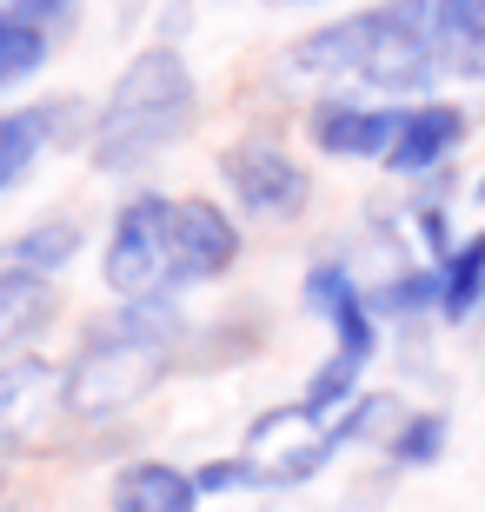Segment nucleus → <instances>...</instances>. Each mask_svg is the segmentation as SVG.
Here are the masks:
<instances>
[{"label":"nucleus","mask_w":485,"mask_h":512,"mask_svg":"<svg viewBox=\"0 0 485 512\" xmlns=\"http://www.w3.org/2000/svg\"><path fill=\"white\" fill-rule=\"evenodd\" d=\"M286 67L299 80H326L353 94L366 87L379 100H426L446 74L439 34H432V0H373L346 20H326L286 47Z\"/></svg>","instance_id":"obj_1"},{"label":"nucleus","mask_w":485,"mask_h":512,"mask_svg":"<svg viewBox=\"0 0 485 512\" xmlns=\"http://www.w3.org/2000/svg\"><path fill=\"white\" fill-rule=\"evenodd\" d=\"M187 320L173 300H120L80 333L67 360V406L74 419H120L173 373Z\"/></svg>","instance_id":"obj_2"},{"label":"nucleus","mask_w":485,"mask_h":512,"mask_svg":"<svg viewBox=\"0 0 485 512\" xmlns=\"http://www.w3.org/2000/svg\"><path fill=\"white\" fill-rule=\"evenodd\" d=\"M193 107H200V87L180 47H147L120 67V80L100 100L87 127V160L100 173H140L193 127Z\"/></svg>","instance_id":"obj_3"},{"label":"nucleus","mask_w":485,"mask_h":512,"mask_svg":"<svg viewBox=\"0 0 485 512\" xmlns=\"http://www.w3.org/2000/svg\"><path fill=\"white\" fill-rule=\"evenodd\" d=\"M100 280L113 300H173V193H133L120 200L100 253Z\"/></svg>","instance_id":"obj_4"},{"label":"nucleus","mask_w":485,"mask_h":512,"mask_svg":"<svg viewBox=\"0 0 485 512\" xmlns=\"http://www.w3.org/2000/svg\"><path fill=\"white\" fill-rule=\"evenodd\" d=\"M246 466H253V479H260V493H293V486H306V479H319L326 466L339 459L333 433H326V419H313L306 406H266L253 426H246L240 439Z\"/></svg>","instance_id":"obj_5"},{"label":"nucleus","mask_w":485,"mask_h":512,"mask_svg":"<svg viewBox=\"0 0 485 512\" xmlns=\"http://www.w3.org/2000/svg\"><path fill=\"white\" fill-rule=\"evenodd\" d=\"M220 187L233 193V207H240L246 220H293V213H306V200H313V173L299 167L280 140L246 133V140H233V147L220 153Z\"/></svg>","instance_id":"obj_6"},{"label":"nucleus","mask_w":485,"mask_h":512,"mask_svg":"<svg viewBox=\"0 0 485 512\" xmlns=\"http://www.w3.org/2000/svg\"><path fill=\"white\" fill-rule=\"evenodd\" d=\"M299 300H306V313H319V320L333 326V353H346L353 366L379 360V313H373V293L353 280V266H339V260L306 266Z\"/></svg>","instance_id":"obj_7"},{"label":"nucleus","mask_w":485,"mask_h":512,"mask_svg":"<svg viewBox=\"0 0 485 512\" xmlns=\"http://www.w3.org/2000/svg\"><path fill=\"white\" fill-rule=\"evenodd\" d=\"M406 100H359V94H326L306 114V133L326 160H386L399 140Z\"/></svg>","instance_id":"obj_8"},{"label":"nucleus","mask_w":485,"mask_h":512,"mask_svg":"<svg viewBox=\"0 0 485 512\" xmlns=\"http://www.w3.org/2000/svg\"><path fill=\"white\" fill-rule=\"evenodd\" d=\"M472 133V114L459 107V100H406V114H399V140H392V153L379 160V167L392 173V180H432V173H446V160L459 147H466Z\"/></svg>","instance_id":"obj_9"},{"label":"nucleus","mask_w":485,"mask_h":512,"mask_svg":"<svg viewBox=\"0 0 485 512\" xmlns=\"http://www.w3.org/2000/svg\"><path fill=\"white\" fill-rule=\"evenodd\" d=\"M54 406H67V366L40 360V353L0 360V459L27 453L40 426L54 419Z\"/></svg>","instance_id":"obj_10"},{"label":"nucleus","mask_w":485,"mask_h":512,"mask_svg":"<svg viewBox=\"0 0 485 512\" xmlns=\"http://www.w3.org/2000/svg\"><path fill=\"white\" fill-rule=\"evenodd\" d=\"M240 260V220L220 200H173V286H213Z\"/></svg>","instance_id":"obj_11"},{"label":"nucleus","mask_w":485,"mask_h":512,"mask_svg":"<svg viewBox=\"0 0 485 512\" xmlns=\"http://www.w3.org/2000/svg\"><path fill=\"white\" fill-rule=\"evenodd\" d=\"M60 313V286L54 273H34V266L0 260V353H20L34 346Z\"/></svg>","instance_id":"obj_12"},{"label":"nucleus","mask_w":485,"mask_h":512,"mask_svg":"<svg viewBox=\"0 0 485 512\" xmlns=\"http://www.w3.org/2000/svg\"><path fill=\"white\" fill-rule=\"evenodd\" d=\"M113 512H200V486L173 459H127L107 486Z\"/></svg>","instance_id":"obj_13"},{"label":"nucleus","mask_w":485,"mask_h":512,"mask_svg":"<svg viewBox=\"0 0 485 512\" xmlns=\"http://www.w3.org/2000/svg\"><path fill=\"white\" fill-rule=\"evenodd\" d=\"M74 114L67 100H54V107H20V114H0V193L20 187L27 180V167H34L40 153L54 147L60 120Z\"/></svg>","instance_id":"obj_14"},{"label":"nucleus","mask_w":485,"mask_h":512,"mask_svg":"<svg viewBox=\"0 0 485 512\" xmlns=\"http://www.w3.org/2000/svg\"><path fill=\"white\" fill-rule=\"evenodd\" d=\"M439 60L459 80H485V0H432Z\"/></svg>","instance_id":"obj_15"},{"label":"nucleus","mask_w":485,"mask_h":512,"mask_svg":"<svg viewBox=\"0 0 485 512\" xmlns=\"http://www.w3.org/2000/svg\"><path fill=\"white\" fill-rule=\"evenodd\" d=\"M479 306H485V233H466V240L439 260V320L466 326Z\"/></svg>","instance_id":"obj_16"},{"label":"nucleus","mask_w":485,"mask_h":512,"mask_svg":"<svg viewBox=\"0 0 485 512\" xmlns=\"http://www.w3.org/2000/svg\"><path fill=\"white\" fill-rule=\"evenodd\" d=\"M452 446V419L439 413V406H419V413H406L399 426H392L386 439V459L399 466V473H426V466H439Z\"/></svg>","instance_id":"obj_17"},{"label":"nucleus","mask_w":485,"mask_h":512,"mask_svg":"<svg viewBox=\"0 0 485 512\" xmlns=\"http://www.w3.org/2000/svg\"><path fill=\"white\" fill-rule=\"evenodd\" d=\"M373 313L379 320H399V326H412V320H426V313H439V266H399L392 280H379L373 286Z\"/></svg>","instance_id":"obj_18"},{"label":"nucleus","mask_w":485,"mask_h":512,"mask_svg":"<svg viewBox=\"0 0 485 512\" xmlns=\"http://www.w3.org/2000/svg\"><path fill=\"white\" fill-rule=\"evenodd\" d=\"M80 247H87V233H80L74 220H40V227H27L20 240H7V247H0V260L34 266V273H60V266L74 260Z\"/></svg>","instance_id":"obj_19"},{"label":"nucleus","mask_w":485,"mask_h":512,"mask_svg":"<svg viewBox=\"0 0 485 512\" xmlns=\"http://www.w3.org/2000/svg\"><path fill=\"white\" fill-rule=\"evenodd\" d=\"M40 67H47V27L0 7V94L20 87V80H34Z\"/></svg>","instance_id":"obj_20"},{"label":"nucleus","mask_w":485,"mask_h":512,"mask_svg":"<svg viewBox=\"0 0 485 512\" xmlns=\"http://www.w3.org/2000/svg\"><path fill=\"white\" fill-rule=\"evenodd\" d=\"M412 233H419V247H426L432 266H439L452 247H459V240H466V233H452V213H446V200H439V193H426V200L412 207Z\"/></svg>","instance_id":"obj_21"},{"label":"nucleus","mask_w":485,"mask_h":512,"mask_svg":"<svg viewBox=\"0 0 485 512\" xmlns=\"http://www.w3.org/2000/svg\"><path fill=\"white\" fill-rule=\"evenodd\" d=\"M193 486H200V499H220V493H260V479H253L246 453H226V459H206V466H193Z\"/></svg>","instance_id":"obj_22"},{"label":"nucleus","mask_w":485,"mask_h":512,"mask_svg":"<svg viewBox=\"0 0 485 512\" xmlns=\"http://www.w3.org/2000/svg\"><path fill=\"white\" fill-rule=\"evenodd\" d=\"M0 7H7V14H27V20H40V27H47V20L67 14L74 0H0Z\"/></svg>","instance_id":"obj_23"},{"label":"nucleus","mask_w":485,"mask_h":512,"mask_svg":"<svg viewBox=\"0 0 485 512\" xmlns=\"http://www.w3.org/2000/svg\"><path fill=\"white\" fill-rule=\"evenodd\" d=\"M472 200H479V207H485V173H479V180H472Z\"/></svg>","instance_id":"obj_24"},{"label":"nucleus","mask_w":485,"mask_h":512,"mask_svg":"<svg viewBox=\"0 0 485 512\" xmlns=\"http://www.w3.org/2000/svg\"><path fill=\"white\" fill-rule=\"evenodd\" d=\"M286 7H313V0H286Z\"/></svg>","instance_id":"obj_25"}]
</instances>
